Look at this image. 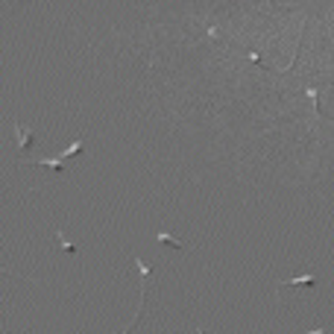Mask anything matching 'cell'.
<instances>
[{
	"label": "cell",
	"mask_w": 334,
	"mask_h": 334,
	"mask_svg": "<svg viewBox=\"0 0 334 334\" xmlns=\"http://www.w3.org/2000/svg\"><path fill=\"white\" fill-rule=\"evenodd\" d=\"M0 273H6V276H12V273H9V270H3V267H0Z\"/></svg>",
	"instance_id": "9c48e42d"
},
{
	"label": "cell",
	"mask_w": 334,
	"mask_h": 334,
	"mask_svg": "<svg viewBox=\"0 0 334 334\" xmlns=\"http://www.w3.org/2000/svg\"><path fill=\"white\" fill-rule=\"evenodd\" d=\"M79 150H82V138H76V141H73L67 150H62V159H67V156H76Z\"/></svg>",
	"instance_id": "8992f818"
},
{
	"label": "cell",
	"mask_w": 334,
	"mask_h": 334,
	"mask_svg": "<svg viewBox=\"0 0 334 334\" xmlns=\"http://www.w3.org/2000/svg\"><path fill=\"white\" fill-rule=\"evenodd\" d=\"M35 165H41V167H53V170H62V173H65V159H62V156H50V159H38Z\"/></svg>",
	"instance_id": "3957f363"
},
{
	"label": "cell",
	"mask_w": 334,
	"mask_h": 334,
	"mask_svg": "<svg viewBox=\"0 0 334 334\" xmlns=\"http://www.w3.org/2000/svg\"><path fill=\"white\" fill-rule=\"evenodd\" d=\"M12 129H15V144H18V150H21V153H27V150L33 147L35 132L30 129V126H21L18 120H12Z\"/></svg>",
	"instance_id": "6da1fadb"
},
{
	"label": "cell",
	"mask_w": 334,
	"mask_h": 334,
	"mask_svg": "<svg viewBox=\"0 0 334 334\" xmlns=\"http://www.w3.org/2000/svg\"><path fill=\"white\" fill-rule=\"evenodd\" d=\"M305 94H308V97H311V103H314V120H320V103H317L320 85H308V88H305Z\"/></svg>",
	"instance_id": "277c9868"
},
{
	"label": "cell",
	"mask_w": 334,
	"mask_h": 334,
	"mask_svg": "<svg viewBox=\"0 0 334 334\" xmlns=\"http://www.w3.org/2000/svg\"><path fill=\"white\" fill-rule=\"evenodd\" d=\"M308 334H329V326H323V329H314V332H308Z\"/></svg>",
	"instance_id": "ba28073f"
},
{
	"label": "cell",
	"mask_w": 334,
	"mask_h": 334,
	"mask_svg": "<svg viewBox=\"0 0 334 334\" xmlns=\"http://www.w3.org/2000/svg\"><path fill=\"white\" fill-rule=\"evenodd\" d=\"M0 334H3V332H0Z\"/></svg>",
	"instance_id": "8fae6325"
},
{
	"label": "cell",
	"mask_w": 334,
	"mask_h": 334,
	"mask_svg": "<svg viewBox=\"0 0 334 334\" xmlns=\"http://www.w3.org/2000/svg\"><path fill=\"white\" fill-rule=\"evenodd\" d=\"M156 240H159V243H167V246H176V249H185V246H188V243H182V240L170 237L167 232H159V234H156Z\"/></svg>",
	"instance_id": "5b68a950"
},
{
	"label": "cell",
	"mask_w": 334,
	"mask_h": 334,
	"mask_svg": "<svg viewBox=\"0 0 334 334\" xmlns=\"http://www.w3.org/2000/svg\"><path fill=\"white\" fill-rule=\"evenodd\" d=\"M197 334H205V332H202V329H197Z\"/></svg>",
	"instance_id": "30bf717a"
},
{
	"label": "cell",
	"mask_w": 334,
	"mask_h": 334,
	"mask_svg": "<svg viewBox=\"0 0 334 334\" xmlns=\"http://www.w3.org/2000/svg\"><path fill=\"white\" fill-rule=\"evenodd\" d=\"M56 240H59V246H62L65 252H76V246H73V243H67V240H65V234H62V229H56Z\"/></svg>",
	"instance_id": "52a82bcc"
},
{
	"label": "cell",
	"mask_w": 334,
	"mask_h": 334,
	"mask_svg": "<svg viewBox=\"0 0 334 334\" xmlns=\"http://www.w3.org/2000/svg\"><path fill=\"white\" fill-rule=\"evenodd\" d=\"M317 281H320V278H317V276H311V273H308V276H296V278H278V284H281V287H296V284H308V287H314Z\"/></svg>",
	"instance_id": "7a4b0ae2"
}]
</instances>
